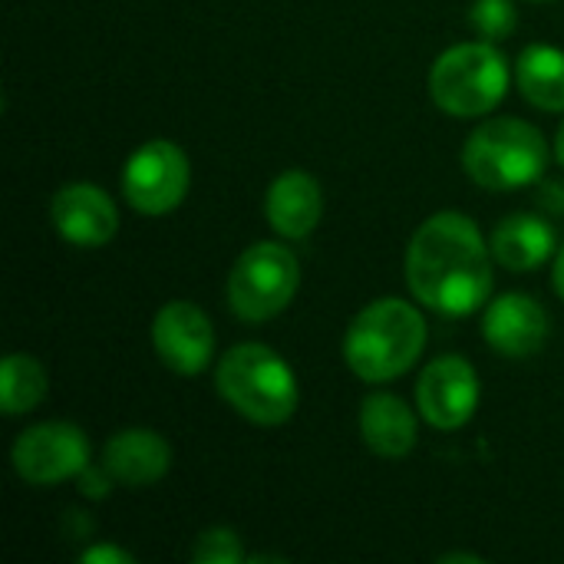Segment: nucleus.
Wrapping results in <instances>:
<instances>
[{"instance_id":"obj_16","label":"nucleus","mask_w":564,"mask_h":564,"mask_svg":"<svg viewBox=\"0 0 564 564\" xmlns=\"http://www.w3.org/2000/svg\"><path fill=\"white\" fill-rule=\"evenodd\" d=\"M492 258L509 271H532L555 251V231L539 215H509L489 238Z\"/></svg>"},{"instance_id":"obj_10","label":"nucleus","mask_w":564,"mask_h":564,"mask_svg":"<svg viewBox=\"0 0 564 564\" xmlns=\"http://www.w3.org/2000/svg\"><path fill=\"white\" fill-rule=\"evenodd\" d=\"M152 347L169 370L195 377L212 364L215 354L212 321L192 301H169L152 321Z\"/></svg>"},{"instance_id":"obj_17","label":"nucleus","mask_w":564,"mask_h":564,"mask_svg":"<svg viewBox=\"0 0 564 564\" xmlns=\"http://www.w3.org/2000/svg\"><path fill=\"white\" fill-rule=\"evenodd\" d=\"M519 89L522 96L545 109V112H562L564 109V53L555 46H529L519 56Z\"/></svg>"},{"instance_id":"obj_5","label":"nucleus","mask_w":564,"mask_h":564,"mask_svg":"<svg viewBox=\"0 0 564 564\" xmlns=\"http://www.w3.org/2000/svg\"><path fill=\"white\" fill-rule=\"evenodd\" d=\"M509 89L506 56L492 43H459L446 50L430 73V93L449 116L473 119L492 112Z\"/></svg>"},{"instance_id":"obj_21","label":"nucleus","mask_w":564,"mask_h":564,"mask_svg":"<svg viewBox=\"0 0 564 564\" xmlns=\"http://www.w3.org/2000/svg\"><path fill=\"white\" fill-rule=\"evenodd\" d=\"M79 562H86V564H129V562H132V555H129V552H122V549H116V545H96V549L83 552V555H79Z\"/></svg>"},{"instance_id":"obj_23","label":"nucleus","mask_w":564,"mask_h":564,"mask_svg":"<svg viewBox=\"0 0 564 564\" xmlns=\"http://www.w3.org/2000/svg\"><path fill=\"white\" fill-rule=\"evenodd\" d=\"M555 155H558V162H562L564 169V122L558 126V135H555Z\"/></svg>"},{"instance_id":"obj_15","label":"nucleus","mask_w":564,"mask_h":564,"mask_svg":"<svg viewBox=\"0 0 564 564\" xmlns=\"http://www.w3.org/2000/svg\"><path fill=\"white\" fill-rule=\"evenodd\" d=\"M360 436L383 459H403L416 446V416L393 393H373L360 410Z\"/></svg>"},{"instance_id":"obj_18","label":"nucleus","mask_w":564,"mask_h":564,"mask_svg":"<svg viewBox=\"0 0 564 564\" xmlns=\"http://www.w3.org/2000/svg\"><path fill=\"white\" fill-rule=\"evenodd\" d=\"M46 397V370L30 354H10L0 364V410L7 416L30 413Z\"/></svg>"},{"instance_id":"obj_12","label":"nucleus","mask_w":564,"mask_h":564,"mask_svg":"<svg viewBox=\"0 0 564 564\" xmlns=\"http://www.w3.org/2000/svg\"><path fill=\"white\" fill-rule=\"evenodd\" d=\"M486 340L502 357H532L549 340V314L529 294H502L489 304L482 321Z\"/></svg>"},{"instance_id":"obj_4","label":"nucleus","mask_w":564,"mask_h":564,"mask_svg":"<svg viewBox=\"0 0 564 564\" xmlns=\"http://www.w3.org/2000/svg\"><path fill=\"white\" fill-rule=\"evenodd\" d=\"M463 165L469 178L479 182L482 188H525L542 178L549 165V142L532 122L489 119L466 139Z\"/></svg>"},{"instance_id":"obj_14","label":"nucleus","mask_w":564,"mask_h":564,"mask_svg":"<svg viewBox=\"0 0 564 564\" xmlns=\"http://www.w3.org/2000/svg\"><path fill=\"white\" fill-rule=\"evenodd\" d=\"M264 215L271 228L284 238H307L321 215H324V195L314 175L304 169H288L281 172L264 198Z\"/></svg>"},{"instance_id":"obj_20","label":"nucleus","mask_w":564,"mask_h":564,"mask_svg":"<svg viewBox=\"0 0 564 564\" xmlns=\"http://www.w3.org/2000/svg\"><path fill=\"white\" fill-rule=\"evenodd\" d=\"M473 23L492 40L509 36L516 30V7L509 0H479L473 7Z\"/></svg>"},{"instance_id":"obj_1","label":"nucleus","mask_w":564,"mask_h":564,"mask_svg":"<svg viewBox=\"0 0 564 564\" xmlns=\"http://www.w3.org/2000/svg\"><path fill=\"white\" fill-rule=\"evenodd\" d=\"M406 281L430 311L466 317L492 294V248L473 218L440 212L416 228L406 248Z\"/></svg>"},{"instance_id":"obj_11","label":"nucleus","mask_w":564,"mask_h":564,"mask_svg":"<svg viewBox=\"0 0 564 564\" xmlns=\"http://www.w3.org/2000/svg\"><path fill=\"white\" fill-rule=\"evenodd\" d=\"M50 218H53V228L63 235V241L76 248H99L112 241L119 228V212L112 198L102 188L86 185V182L59 188L53 195Z\"/></svg>"},{"instance_id":"obj_13","label":"nucleus","mask_w":564,"mask_h":564,"mask_svg":"<svg viewBox=\"0 0 564 564\" xmlns=\"http://www.w3.org/2000/svg\"><path fill=\"white\" fill-rule=\"evenodd\" d=\"M106 473L126 489H145L159 482L172 466L169 443L152 430H122L102 449Z\"/></svg>"},{"instance_id":"obj_2","label":"nucleus","mask_w":564,"mask_h":564,"mask_svg":"<svg viewBox=\"0 0 564 564\" xmlns=\"http://www.w3.org/2000/svg\"><path fill=\"white\" fill-rule=\"evenodd\" d=\"M426 347L423 314L397 297L364 307L344 337L347 367L367 383H387L406 373Z\"/></svg>"},{"instance_id":"obj_6","label":"nucleus","mask_w":564,"mask_h":564,"mask_svg":"<svg viewBox=\"0 0 564 564\" xmlns=\"http://www.w3.org/2000/svg\"><path fill=\"white\" fill-rule=\"evenodd\" d=\"M301 268L291 248L261 241L251 245L231 268L228 278V304L241 321H268L281 314L297 294Z\"/></svg>"},{"instance_id":"obj_8","label":"nucleus","mask_w":564,"mask_h":564,"mask_svg":"<svg viewBox=\"0 0 564 564\" xmlns=\"http://www.w3.org/2000/svg\"><path fill=\"white\" fill-rule=\"evenodd\" d=\"M89 466V440L73 423L30 426L13 443V469L30 486H56Z\"/></svg>"},{"instance_id":"obj_9","label":"nucleus","mask_w":564,"mask_h":564,"mask_svg":"<svg viewBox=\"0 0 564 564\" xmlns=\"http://www.w3.org/2000/svg\"><path fill=\"white\" fill-rule=\"evenodd\" d=\"M416 406L423 420L436 430H459L473 420L479 406V373L463 357H436L420 383H416Z\"/></svg>"},{"instance_id":"obj_22","label":"nucleus","mask_w":564,"mask_h":564,"mask_svg":"<svg viewBox=\"0 0 564 564\" xmlns=\"http://www.w3.org/2000/svg\"><path fill=\"white\" fill-rule=\"evenodd\" d=\"M552 284H555V291L562 294L564 301V248L558 251V258H555V271H552Z\"/></svg>"},{"instance_id":"obj_7","label":"nucleus","mask_w":564,"mask_h":564,"mask_svg":"<svg viewBox=\"0 0 564 564\" xmlns=\"http://www.w3.org/2000/svg\"><path fill=\"white\" fill-rule=\"evenodd\" d=\"M188 192V159L169 139L139 145L122 172V195L142 215H165L182 205Z\"/></svg>"},{"instance_id":"obj_24","label":"nucleus","mask_w":564,"mask_h":564,"mask_svg":"<svg viewBox=\"0 0 564 564\" xmlns=\"http://www.w3.org/2000/svg\"><path fill=\"white\" fill-rule=\"evenodd\" d=\"M443 562H473V564H479V558H476V555H446Z\"/></svg>"},{"instance_id":"obj_3","label":"nucleus","mask_w":564,"mask_h":564,"mask_svg":"<svg viewBox=\"0 0 564 564\" xmlns=\"http://www.w3.org/2000/svg\"><path fill=\"white\" fill-rule=\"evenodd\" d=\"M215 383L228 406L258 426H281L297 410L294 370L264 344L231 347L218 364Z\"/></svg>"},{"instance_id":"obj_19","label":"nucleus","mask_w":564,"mask_h":564,"mask_svg":"<svg viewBox=\"0 0 564 564\" xmlns=\"http://www.w3.org/2000/svg\"><path fill=\"white\" fill-rule=\"evenodd\" d=\"M192 558L198 564H235L245 562V552H241V539L231 532V529H208L198 535L195 542V552Z\"/></svg>"}]
</instances>
